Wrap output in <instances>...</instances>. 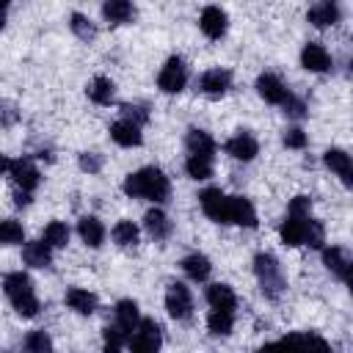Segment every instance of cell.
Segmentation results:
<instances>
[{
	"label": "cell",
	"instance_id": "obj_6",
	"mask_svg": "<svg viewBox=\"0 0 353 353\" xmlns=\"http://www.w3.org/2000/svg\"><path fill=\"white\" fill-rule=\"evenodd\" d=\"M165 309H168V314L174 317V320H185V317H190V312H193V298H190V290L185 287V284H171L168 287V292H165Z\"/></svg>",
	"mask_w": 353,
	"mask_h": 353
},
{
	"label": "cell",
	"instance_id": "obj_14",
	"mask_svg": "<svg viewBox=\"0 0 353 353\" xmlns=\"http://www.w3.org/2000/svg\"><path fill=\"white\" fill-rule=\"evenodd\" d=\"M256 91H259V97L265 99V102H273V105H281L284 99H287V85L276 77V74H259V80H256Z\"/></svg>",
	"mask_w": 353,
	"mask_h": 353
},
{
	"label": "cell",
	"instance_id": "obj_8",
	"mask_svg": "<svg viewBox=\"0 0 353 353\" xmlns=\"http://www.w3.org/2000/svg\"><path fill=\"white\" fill-rule=\"evenodd\" d=\"M226 199H229V196H226L221 188H207V190L199 196L204 215L212 218V221H218V223H226Z\"/></svg>",
	"mask_w": 353,
	"mask_h": 353
},
{
	"label": "cell",
	"instance_id": "obj_41",
	"mask_svg": "<svg viewBox=\"0 0 353 353\" xmlns=\"http://www.w3.org/2000/svg\"><path fill=\"white\" fill-rule=\"evenodd\" d=\"M121 113H124V119H127V121H132V124H138V127L149 119V113H146L141 105H124V108H121Z\"/></svg>",
	"mask_w": 353,
	"mask_h": 353
},
{
	"label": "cell",
	"instance_id": "obj_3",
	"mask_svg": "<svg viewBox=\"0 0 353 353\" xmlns=\"http://www.w3.org/2000/svg\"><path fill=\"white\" fill-rule=\"evenodd\" d=\"M254 273H256V279L262 284V292L268 298H276L284 290V276H281V268H279V262H276L273 254H256Z\"/></svg>",
	"mask_w": 353,
	"mask_h": 353
},
{
	"label": "cell",
	"instance_id": "obj_9",
	"mask_svg": "<svg viewBox=\"0 0 353 353\" xmlns=\"http://www.w3.org/2000/svg\"><path fill=\"white\" fill-rule=\"evenodd\" d=\"M8 171H11V179H14V185L19 190H28L30 193L39 185V171H36V165L28 157H19V160L8 163Z\"/></svg>",
	"mask_w": 353,
	"mask_h": 353
},
{
	"label": "cell",
	"instance_id": "obj_20",
	"mask_svg": "<svg viewBox=\"0 0 353 353\" xmlns=\"http://www.w3.org/2000/svg\"><path fill=\"white\" fill-rule=\"evenodd\" d=\"M325 165H328L331 171H336L345 185L353 182V165H350V154H347V152H342V149H328V152H325Z\"/></svg>",
	"mask_w": 353,
	"mask_h": 353
},
{
	"label": "cell",
	"instance_id": "obj_35",
	"mask_svg": "<svg viewBox=\"0 0 353 353\" xmlns=\"http://www.w3.org/2000/svg\"><path fill=\"white\" fill-rule=\"evenodd\" d=\"M69 25H72L74 36H77V39H83V41H91V39L97 36V28H94L83 14H72V22H69Z\"/></svg>",
	"mask_w": 353,
	"mask_h": 353
},
{
	"label": "cell",
	"instance_id": "obj_13",
	"mask_svg": "<svg viewBox=\"0 0 353 353\" xmlns=\"http://www.w3.org/2000/svg\"><path fill=\"white\" fill-rule=\"evenodd\" d=\"M301 63H303V69H309V72H325V69H331V55H328V50H325L323 44L309 41V44L301 50Z\"/></svg>",
	"mask_w": 353,
	"mask_h": 353
},
{
	"label": "cell",
	"instance_id": "obj_17",
	"mask_svg": "<svg viewBox=\"0 0 353 353\" xmlns=\"http://www.w3.org/2000/svg\"><path fill=\"white\" fill-rule=\"evenodd\" d=\"M323 262H325V268H328L336 279H342V281L350 279V259H347V254H345L339 245L325 248V251H323Z\"/></svg>",
	"mask_w": 353,
	"mask_h": 353
},
{
	"label": "cell",
	"instance_id": "obj_22",
	"mask_svg": "<svg viewBox=\"0 0 353 353\" xmlns=\"http://www.w3.org/2000/svg\"><path fill=\"white\" fill-rule=\"evenodd\" d=\"M77 232H80L83 243H85V245H91V248L102 245V240H105V226H102V223H99L94 215H85V218H80V223H77Z\"/></svg>",
	"mask_w": 353,
	"mask_h": 353
},
{
	"label": "cell",
	"instance_id": "obj_30",
	"mask_svg": "<svg viewBox=\"0 0 353 353\" xmlns=\"http://www.w3.org/2000/svg\"><path fill=\"white\" fill-rule=\"evenodd\" d=\"M232 325H234V317H232V312H229V309H212V312H210V317H207V328H210L212 334H218V336L229 334V331H232Z\"/></svg>",
	"mask_w": 353,
	"mask_h": 353
},
{
	"label": "cell",
	"instance_id": "obj_19",
	"mask_svg": "<svg viewBox=\"0 0 353 353\" xmlns=\"http://www.w3.org/2000/svg\"><path fill=\"white\" fill-rule=\"evenodd\" d=\"M22 259L30 265V268H47L52 262V251L44 240H33V243H25L22 248Z\"/></svg>",
	"mask_w": 353,
	"mask_h": 353
},
{
	"label": "cell",
	"instance_id": "obj_46",
	"mask_svg": "<svg viewBox=\"0 0 353 353\" xmlns=\"http://www.w3.org/2000/svg\"><path fill=\"white\" fill-rule=\"evenodd\" d=\"M28 201H30V196H28V190H19V193L14 196V204H17V207H22V204H28Z\"/></svg>",
	"mask_w": 353,
	"mask_h": 353
},
{
	"label": "cell",
	"instance_id": "obj_34",
	"mask_svg": "<svg viewBox=\"0 0 353 353\" xmlns=\"http://www.w3.org/2000/svg\"><path fill=\"white\" fill-rule=\"evenodd\" d=\"M22 237H25L22 223H17V221H11V218L0 221V243H3V245H17V243H22Z\"/></svg>",
	"mask_w": 353,
	"mask_h": 353
},
{
	"label": "cell",
	"instance_id": "obj_12",
	"mask_svg": "<svg viewBox=\"0 0 353 353\" xmlns=\"http://www.w3.org/2000/svg\"><path fill=\"white\" fill-rule=\"evenodd\" d=\"M306 226H309V215H287V221L279 226V234L287 245H303L306 237Z\"/></svg>",
	"mask_w": 353,
	"mask_h": 353
},
{
	"label": "cell",
	"instance_id": "obj_10",
	"mask_svg": "<svg viewBox=\"0 0 353 353\" xmlns=\"http://www.w3.org/2000/svg\"><path fill=\"white\" fill-rule=\"evenodd\" d=\"M339 17H342V11H339L336 0H317V3L309 8V14H306V19H309L314 28L336 25V22H339Z\"/></svg>",
	"mask_w": 353,
	"mask_h": 353
},
{
	"label": "cell",
	"instance_id": "obj_5",
	"mask_svg": "<svg viewBox=\"0 0 353 353\" xmlns=\"http://www.w3.org/2000/svg\"><path fill=\"white\" fill-rule=\"evenodd\" d=\"M185 83H188L185 61H182V58H168L165 66H163L160 74H157V85H160V91H165V94H176V91L185 88Z\"/></svg>",
	"mask_w": 353,
	"mask_h": 353
},
{
	"label": "cell",
	"instance_id": "obj_38",
	"mask_svg": "<svg viewBox=\"0 0 353 353\" xmlns=\"http://www.w3.org/2000/svg\"><path fill=\"white\" fill-rule=\"evenodd\" d=\"M281 342H290V345H317V347H328V342L317 334H287Z\"/></svg>",
	"mask_w": 353,
	"mask_h": 353
},
{
	"label": "cell",
	"instance_id": "obj_44",
	"mask_svg": "<svg viewBox=\"0 0 353 353\" xmlns=\"http://www.w3.org/2000/svg\"><path fill=\"white\" fill-rule=\"evenodd\" d=\"M80 168H83V171H88V174H97V171L102 168V160H99V154H94V152H85V154H80Z\"/></svg>",
	"mask_w": 353,
	"mask_h": 353
},
{
	"label": "cell",
	"instance_id": "obj_7",
	"mask_svg": "<svg viewBox=\"0 0 353 353\" xmlns=\"http://www.w3.org/2000/svg\"><path fill=\"white\" fill-rule=\"evenodd\" d=\"M226 223L256 226V212H254L251 201L243 199V196H229V199H226Z\"/></svg>",
	"mask_w": 353,
	"mask_h": 353
},
{
	"label": "cell",
	"instance_id": "obj_36",
	"mask_svg": "<svg viewBox=\"0 0 353 353\" xmlns=\"http://www.w3.org/2000/svg\"><path fill=\"white\" fill-rule=\"evenodd\" d=\"M325 240V229L320 221L309 218V226H306V237H303V245H312V248H320Z\"/></svg>",
	"mask_w": 353,
	"mask_h": 353
},
{
	"label": "cell",
	"instance_id": "obj_27",
	"mask_svg": "<svg viewBox=\"0 0 353 353\" xmlns=\"http://www.w3.org/2000/svg\"><path fill=\"white\" fill-rule=\"evenodd\" d=\"M138 303L135 301H119L116 303V325L121 328V331H132L135 325H138Z\"/></svg>",
	"mask_w": 353,
	"mask_h": 353
},
{
	"label": "cell",
	"instance_id": "obj_32",
	"mask_svg": "<svg viewBox=\"0 0 353 353\" xmlns=\"http://www.w3.org/2000/svg\"><path fill=\"white\" fill-rule=\"evenodd\" d=\"M44 243H47L50 248H63V245L69 243V229H66V223H61V221L47 223V229H44Z\"/></svg>",
	"mask_w": 353,
	"mask_h": 353
},
{
	"label": "cell",
	"instance_id": "obj_24",
	"mask_svg": "<svg viewBox=\"0 0 353 353\" xmlns=\"http://www.w3.org/2000/svg\"><path fill=\"white\" fill-rule=\"evenodd\" d=\"M102 14H105L108 22L124 25V22L132 19L135 11H132V3H130V0H105V3H102Z\"/></svg>",
	"mask_w": 353,
	"mask_h": 353
},
{
	"label": "cell",
	"instance_id": "obj_16",
	"mask_svg": "<svg viewBox=\"0 0 353 353\" xmlns=\"http://www.w3.org/2000/svg\"><path fill=\"white\" fill-rule=\"evenodd\" d=\"M229 83H232V74H229L226 69H210V72L201 74L199 88H201L207 97H221V94H226Z\"/></svg>",
	"mask_w": 353,
	"mask_h": 353
},
{
	"label": "cell",
	"instance_id": "obj_39",
	"mask_svg": "<svg viewBox=\"0 0 353 353\" xmlns=\"http://www.w3.org/2000/svg\"><path fill=\"white\" fill-rule=\"evenodd\" d=\"M284 146H290V149H303V146H306V132H303L301 127L284 130Z\"/></svg>",
	"mask_w": 353,
	"mask_h": 353
},
{
	"label": "cell",
	"instance_id": "obj_47",
	"mask_svg": "<svg viewBox=\"0 0 353 353\" xmlns=\"http://www.w3.org/2000/svg\"><path fill=\"white\" fill-rule=\"evenodd\" d=\"M3 171H8V160H6V154H0V174Z\"/></svg>",
	"mask_w": 353,
	"mask_h": 353
},
{
	"label": "cell",
	"instance_id": "obj_40",
	"mask_svg": "<svg viewBox=\"0 0 353 353\" xmlns=\"http://www.w3.org/2000/svg\"><path fill=\"white\" fill-rule=\"evenodd\" d=\"M25 347H28V350H50L52 342H50V336H47L44 331H33V334H28Z\"/></svg>",
	"mask_w": 353,
	"mask_h": 353
},
{
	"label": "cell",
	"instance_id": "obj_48",
	"mask_svg": "<svg viewBox=\"0 0 353 353\" xmlns=\"http://www.w3.org/2000/svg\"><path fill=\"white\" fill-rule=\"evenodd\" d=\"M6 25V8H0V28Z\"/></svg>",
	"mask_w": 353,
	"mask_h": 353
},
{
	"label": "cell",
	"instance_id": "obj_37",
	"mask_svg": "<svg viewBox=\"0 0 353 353\" xmlns=\"http://www.w3.org/2000/svg\"><path fill=\"white\" fill-rule=\"evenodd\" d=\"M127 336H130V334H127V331H121V328L113 323V325H108V328H105V347H108V350H119V347H124V345H127Z\"/></svg>",
	"mask_w": 353,
	"mask_h": 353
},
{
	"label": "cell",
	"instance_id": "obj_45",
	"mask_svg": "<svg viewBox=\"0 0 353 353\" xmlns=\"http://www.w3.org/2000/svg\"><path fill=\"white\" fill-rule=\"evenodd\" d=\"M309 210H312V199L309 196H295L290 201V212L292 215H309Z\"/></svg>",
	"mask_w": 353,
	"mask_h": 353
},
{
	"label": "cell",
	"instance_id": "obj_31",
	"mask_svg": "<svg viewBox=\"0 0 353 353\" xmlns=\"http://www.w3.org/2000/svg\"><path fill=\"white\" fill-rule=\"evenodd\" d=\"M188 176L193 179H210L212 176V157H201V154H190L185 163Z\"/></svg>",
	"mask_w": 353,
	"mask_h": 353
},
{
	"label": "cell",
	"instance_id": "obj_21",
	"mask_svg": "<svg viewBox=\"0 0 353 353\" xmlns=\"http://www.w3.org/2000/svg\"><path fill=\"white\" fill-rule=\"evenodd\" d=\"M66 303L69 309H74L77 314H94L97 312V295L88 292V290H80V287H72L66 292Z\"/></svg>",
	"mask_w": 353,
	"mask_h": 353
},
{
	"label": "cell",
	"instance_id": "obj_15",
	"mask_svg": "<svg viewBox=\"0 0 353 353\" xmlns=\"http://www.w3.org/2000/svg\"><path fill=\"white\" fill-rule=\"evenodd\" d=\"M199 25H201L204 36H210V39H221V36L226 33V14H223L218 6H207V8L201 11Z\"/></svg>",
	"mask_w": 353,
	"mask_h": 353
},
{
	"label": "cell",
	"instance_id": "obj_1",
	"mask_svg": "<svg viewBox=\"0 0 353 353\" xmlns=\"http://www.w3.org/2000/svg\"><path fill=\"white\" fill-rule=\"evenodd\" d=\"M168 176L160 171V168H141L135 174H130L124 179V193L132 196V199H149V201H163L168 199Z\"/></svg>",
	"mask_w": 353,
	"mask_h": 353
},
{
	"label": "cell",
	"instance_id": "obj_28",
	"mask_svg": "<svg viewBox=\"0 0 353 353\" xmlns=\"http://www.w3.org/2000/svg\"><path fill=\"white\" fill-rule=\"evenodd\" d=\"M210 259L204 256V254H190V256H185L182 259V270L193 279V281H204L207 276H210Z\"/></svg>",
	"mask_w": 353,
	"mask_h": 353
},
{
	"label": "cell",
	"instance_id": "obj_4",
	"mask_svg": "<svg viewBox=\"0 0 353 353\" xmlns=\"http://www.w3.org/2000/svg\"><path fill=\"white\" fill-rule=\"evenodd\" d=\"M160 342H163V336H160V325L154 320H138V325L127 336V347L132 353H154L160 347Z\"/></svg>",
	"mask_w": 353,
	"mask_h": 353
},
{
	"label": "cell",
	"instance_id": "obj_11",
	"mask_svg": "<svg viewBox=\"0 0 353 353\" xmlns=\"http://www.w3.org/2000/svg\"><path fill=\"white\" fill-rule=\"evenodd\" d=\"M223 149H226L234 160H254L256 152H259V143H256V138H254L251 132H237V135H232V138L226 141Z\"/></svg>",
	"mask_w": 353,
	"mask_h": 353
},
{
	"label": "cell",
	"instance_id": "obj_49",
	"mask_svg": "<svg viewBox=\"0 0 353 353\" xmlns=\"http://www.w3.org/2000/svg\"><path fill=\"white\" fill-rule=\"evenodd\" d=\"M8 6V0H0V8H6Z\"/></svg>",
	"mask_w": 353,
	"mask_h": 353
},
{
	"label": "cell",
	"instance_id": "obj_42",
	"mask_svg": "<svg viewBox=\"0 0 353 353\" xmlns=\"http://www.w3.org/2000/svg\"><path fill=\"white\" fill-rule=\"evenodd\" d=\"M17 119H19L17 105L14 102H0V124L3 127H11V124H17Z\"/></svg>",
	"mask_w": 353,
	"mask_h": 353
},
{
	"label": "cell",
	"instance_id": "obj_29",
	"mask_svg": "<svg viewBox=\"0 0 353 353\" xmlns=\"http://www.w3.org/2000/svg\"><path fill=\"white\" fill-rule=\"evenodd\" d=\"M88 97L97 105H110V99H113V83H110V77H94L88 83Z\"/></svg>",
	"mask_w": 353,
	"mask_h": 353
},
{
	"label": "cell",
	"instance_id": "obj_26",
	"mask_svg": "<svg viewBox=\"0 0 353 353\" xmlns=\"http://www.w3.org/2000/svg\"><path fill=\"white\" fill-rule=\"evenodd\" d=\"M143 226H146V232H149L152 237H157V240L168 237V232H171V221H168V215H165L163 210H149V212L143 215Z\"/></svg>",
	"mask_w": 353,
	"mask_h": 353
},
{
	"label": "cell",
	"instance_id": "obj_23",
	"mask_svg": "<svg viewBox=\"0 0 353 353\" xmlns=\"http://www.w3.org/2000/svg\"><path fill=\"white\" fill-rule=\"evenodd\" d=\"M207 303L212 309H229L232 312L237 306V298H234V292H232L229 284H210L207 287Z\"/></svg>",
	"mask_w": 353,
	"mask_h": 353
},
{
	"label": "cell",
	"instance_id": "obj_43",
	"mask_svg": "<svg viewBox=\"0 0 353 353\" xmlns=\"http://www.w3.org/2000/svg\"><path fill=\"white\" fill-rule=\"evenodd\" d=\"M281 105H284V113H287V116H292V119H301V116L306 113L303 102H301L298 97H292V94H287V99H284Z\"/></svg>",
	"mask_w": 353,
	"mask_h": 353
},
{
	"label": "cell",
	"instance_id": "obj_25",
	"mask_svg": "<svg viewBox=\"0 0 353 353\" xmlns=\"http://www.w3.org/2000/svg\"><path fill=\"white\" fill-rule=\"evenodd\" d=\"M185 143H188V152L190 154H201V157H212L215 154V141L204 130H190L188 138H185Z\"/></svg>",
	"mask_w": 353,
	"mask_h": 353
},
{
	"label": "cell",
	"instance_id": "obj_2",
	"mask_svg": "<svg viewBox=\"0 0 353 353\" xmlns=\"http://www.w3.org/2000/svg\"><path fill=\"white\" fill-rule=\"evenodd\" d=\"M3 290L11 301V306L17 309V314H22V317H36L39 314V298L33 295V284L22 270L8 273L6 281H3Z\"/></svg>",
	"mask_w": 353,
	"mask_h": 353
},
{
	"label": "cell",
	"instance_id": "obj_18",
	"mask_svg": "<svg viewBox=\"0 0 353 353\" xmlns=\"http://www.w3.org/2000/svg\"><path fill=\"white\" fill-rule=\"evenodd\" d=\"M110 138H113L119 146H141V141H143V138H141V127L132 124V121H127V119L110 124Z\"/></svg>",
	"mask_w": 353,
	"mask_h": 353
},
{
	"label": "cell",
	"instance_id": "obj_33",
	"mask_svg": "<svg viewBox=\"0 0 353 353\" xmlns=\"http://www.w3.org/2000/svg\"><path fill=\"white\" fill-rule=\"evenodd\" d=\"M113 240L119 243V245H135L138 243V226L132 223V221H119L116 226H113Z\"/></svg>",
	"mask_w": 353,
	"mask_h": 353
}]
</instances>
